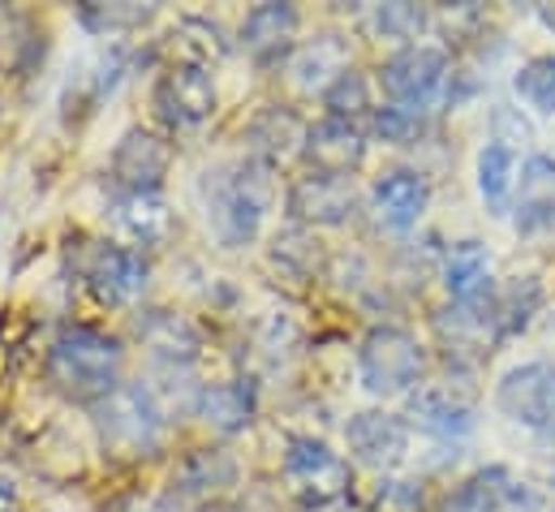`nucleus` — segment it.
Wrapping results in <instances>:
<instances>
[{
  "label": "nucleus",
  "mask_w": 555,
  "mask_h": 512,
  "mask_svg": "<svg viewBox=\"0 0 555 512\" xmlns=\"http://www.w3.org/2000/svg\"><path fill=\"white\" fill-rule=\"evenodd\" d=\"M121 367H126L121 341L82 323L61 328L43 358L48 384L78 405H100L113 387H121Z\"/></svg>",
  "instance_id": "f257e3e1"
},
{
  "label": "nucleus",
  "mask_w": 555,
  "mask_h": 512,
  "mask_svg": "<svg viewBox=\"0 0 555 512\" xmlns=\"http://www.w3.org/2000/svg\"><path fill=\"white\" fill-rule=\"evenodd\" d=\"M203 194H207V220H211L216 238L224 246H246V242H255L263 212L272 203L268 164H259V159L224 164V168L207 172Z\"/></svg>",
  "instance_id": "f03ea898"
},
{
  "label": "nucleus",
  "mask_w": 555,
  "mask_h": 512,
  "mask_svg": "<svg viewBox=\"0 0 555 512\" xmlns=\"http://www.w3.org/2000/svg\"><path fill=\"white\" fill-rule=\"evenodd\" d=\"M95 413V431L104 439V448L121 461H142L155 457L164 444V405L146 384H121L113 387L100 405H91Z\"/></svg>",
  "instance_id": "7ed1b4c3"
},
{
  "label": "nucleus",
  "mask_w": 555,
  "mask_h": 512,
  "mask_svg": "<svg viewBox=\"0 0 555 512\" xmlns=\"http://www.w3.org/2000/svg\"><path fill=\"white\" fill-rule=\"evenodd\" d=\"M422 371H426V354L414 341V332H405V328L379 323L358 345V380L375 396L414 392V384H422Z\"/></svg>",
  "instance_id": "20e7f679"
},
{
  "label": "nucleus",
  "mask_w": 555,
  "mask_h": 512,
  "mask_svg": "<svg viewBox=\"0 0 555 512\" xmlns=\"http://www.w3.org/2000/svg\"><path fill=\"white\" fill-rule=\"evenodd\" d=\"M443 82H448V56L426 43H410L379 65L384 95L405 113H426L439 100Z\"/></svg>",
  "instance_id": "39448f33"
},
{
  "label": "nucleus",
  "mask_w": 555,
  "mask_h": 512,
  "mask_svg": "<svg viewBox=\"0 0 555 512\" xmlns=\"http://www.w3.org/2000/svg\"><path fill=\"white\" fill-rule=\"evenodd\" d=\"M284 474L297 491V500L306 509H323V504H336L345 491H349V465L340 452H332L323 439H310V435H293L288 439V452H284Z\"/></svg>",
  "instance_id": "423d86ee"
},
{
  "label": "nucleus",
  "mask_w": 555,
  "mask_h": 512,
  "mask_svg": "<svg viewBox=\"0 0 555 512\" xmlns=\"http://www.w3.org/2000/svg\"><path fill=\"white\" fill-rule=\"evenodd\" d=\"M495 400L500 409L539 431L543 439H555V367L552 362H526V367H513L500 387H495Z\"/></svg>",
  "instance_id": "0eeeda50"
},
{
  "label": "nucleus",
  "mask_w": 555,
  "mask_h": 512,
  "mask_svg": "<svg viewBox=\"0 0 555 512\" xmlns=\"http://www.w3.org/2000/svg\"><path fill=\"white\" fill-rule=\"evenodd\" d=\"M146 258L134 246H91V255L82 263V280L95 293V302L104 306H130L146 289Z\"/></svg>",
  "instance_id": "6e6552de"
},
{
  "label": "nucleus",
  "mask_w": 555,
  "mask_h": 512,
  "mask_svg": "<svg viewBox=\"0 0 555 512\" xmlns=\"http://www.w3.org/2000/svg\"><path fill=\"white\" fill-rule=\"evenodd\" d=\"M233 487H237V461L224 448H194L172 470V504L181 500V504L207 509L229 500Z\"/></svg>",
  "instance_id": "1a4fd4ad"
},
{
  "label": "nucleus",
  "mask_w": 555,
  "mask_h": 512,
  "mask_svg": "<svg viewBox=\"0 0 555 512\" xmlns=\"http://www.w3.org/2000/svg\"><path fill=\"white\" fill-rule=\"evenodd\" d=\"M155 113L164 117V126L172 129L203 126L216 113V87H211L207 69L168 65L155 82Z\"/></svg>",
  "instance_id": "9d476101"
},
{
  "label": "nucleus",
  "mask_w": 555,
  "mask_h": 512,
  "mask_svg": "<svg viewBox=\"0 0 555 512\" xmlns=\"http://www.w3.org/2000/svg\"><path fill=\"white\" fill-rule=\"evenodd\" d=\"M172 168V142L151 133V129H130L117 151H113V185L117 190H130V194H142V190H159L164 172Z\"/></svg>",
  "instance_id": "9b49d317"
},
{
  "label": "nucleus",
  "mask_w": 555,
  "mask_h": 512,
  "mask_svg": "<svg viewBox=\"0 0 555 512\" xmlns=\"http://www.w3.org/2000/svg\"><path fill=\"white\" fill-rule=\"evenodd\" d=\"M345 439H349V452L371 470H397L410 452V426L384 409L353 413L345 426Z\"/></svg>",
  "instance_id": "f8f14e48"
},
{
  "label": "nucleus",
  "mask_w": 555,
  "mask_h": 512,
  "mask_svg": "<svg viewBox=\"0 0 555 512\" xmlns=\"http://www.w3.org/2000/svg\"><path fill=\"white\" fill-rule=\"evenodd\" d=\"M288 216L297 225H345L353 216V185L349 177L306 172L288 185Z\"/></svg>",
  "instance_id": "ddd939ff"
},
{
  "label": "nucleus",
  "mask_w": 555,
  "mask_h": 512,
  "mask_svg": "<svg viewBox=\"0 0 555 512\" xmlns=\"http://www.w3.org/2000/svg\"><path fill=\"white\" fill-rule=\"evenodd\" d=\"M366 155V133L358 121H340V117H323L319 126L306 133V159L314 164V172H332V177H349Z\"/></svg>",
  "instance_id": "4468645a"
},
{
  "label": "nucleus",
  "mask_w": 555,
  "mask_h": 512,
  "mask_svg": "<svg viewBox=\"0 0 555 512\" xmlns=\"http://www.w3.org/2000/svg\"><path fill=\"white\" fill-rule=\"evenodd\" d=\"M426 203H430V185L414 168H392L371 190V207L388 229H414Z\"/></svg>",
  "instance_id": "2eb2a0df"
},
{
  "label": "nucleus",
  "mask_w": 555,
  "mask_h": 512,
  "mask_svg": "<svg viewBox=\"0 0 555 512\" xmlns=\"http://www.w3.org/2000/svg\"><path fill=\"white\" fill-rule=\"evenodd\" d=\"M259 409V392L250 380H224V384H203L194 392V413L220 431V435H237L255 422Z\"/></svg>",
  "instance_id": "dca6fc26"
},
{
  "label": "nucleus",
  "mask_w": 555,
  "mask_h": 512,
  "mask_svg": "<svg viewBox=\"0 0 555 512\" xmlns=\"http://www.w3.org/2000/svg\"><path fill=\"white\" fill-rule=\"evenodd\" d=\"M293 35H297V9L293 4H255L242 17V48L259 61V65H276L284 52H293Z\"/></svg>",
  "instance_id": "f3484780"
},
{
  "label": "nucleus",
  "mask_w": 555,
  "mask_h": 512,
  "mask_svg": "<svg viewBox=\"0 0 555 512\" xmlns=\"http://www.w3.org/2000/svg\"><path fill=\"white\" fill-rule=\"evenodd\" d=\"M113 220L134 246H159L172 233V212H168L159 190H142V194L117 190L113 194Z\"/></svg>",
  "instance_id": "a211bd4d"
},
{
  "label": "nucleus",
  "mask_w": 555,
  "mask_h": 512,
  "mask_svg": "<svg viewBox=\"0 0 555 512\" xmlns=\"http://www.w3.org/2000/svg\"><path fill=\"white\" fill-rule=\"evenodd\" d=\"M134 336L164 367H181L185 371L198 358V332L185 319H177L172 310H142L134 319Z\"/></svg>",
  "instance_id": "6ab92c4d"
},
{
  "label": "nucleus",
  "mask_w": 555,
  "mask_h": 512,
  "mask_svg": "<svg viewBox=\"0 0 555 512\" xmlns=\"http://www.w3.org/2000/svg\"><path fill=\"white\" fill-rule=\"evenodd\" d=\"M288 74L301 91H327L340 74H349V48L340 35H319L314 43H297L288 52Z\"/></svg>",
  "instance_id": "aec40b11"
},
{
  "label": "nucleus",
  "mask_w": 555,
  "mask_h": 512,
  "mask_svg": "<svg viewBox=\"0 0 555 512\" xmlns=\"http://www.w3.org/2000/svg\"><path fill=\"white\" fill-rule=\"evenodd\" d=\"M443 289L456 306H474L491 293V258L482 242H456L443 255Z\"/></svg>",
  "instance_id": "412c9836"
},
{
  "label": "nucleus",
  "mask_w": 555,
  "mask_h": 512,
  "mask_svg": "<svg viewBox=\"0 0 555 512\" xmlns=\"http://www.w3.org/2000/svg\"><path fill=\"white\" fill-rule=\"evenodd\" d=\"M410 418H414L422 431L439 435V439H461L474 431V405L443 392V387H422L410 400Z\"/></svg>",
  "instance_id": "4be33fe9"
},
{
  "label": "nucleus",
  "mask_w": 555,
  "mask_h": 512,
  "mask_svg": "<svg viewBox=\"0 0 555 512\" xmlns=\"http://www.w3.org/2000/svg\"><path fill=\"white\" fill-rule=\"evenodd\" d=\"M555 225V159L530 155L521 164V203H517V229L534 233Z\"/></svg>",
  "instance_id": "5701e85b"
},
{
  "label": "nucleus",
  "mask_w": 555,
  "mask_h": 512,
  "mask_svg": "<svg viewBox=\"0 0 555 512\" xmlns=\"http://www.w3.org/2000/svg\"><path fill=\"white\" fill-rule=\"evenodd\" d=\"M168 48H172V65H194V69L220 65L229 56V39L211 17H177Z\"/></svg>",
  "instance_id": "b1692460"
},
{
  "label": "nucleus",
  "mask_w": 555,
  "mask_h": 512,
  "mask_svg": "<svg viewBox=\"0 0 555 512\" xmlns=\"http://www.w3.org/2000/svg\"><path fill=\"white\" fill-rule=\"evenodd\" d=\"M306 133L310 126H301L293 113H284V108H263L255 121H250V146H255V155H259V164H280V159H288V155H306Z\"/></svg>",
  "instance_id": "393cba45"
},
{
  "label": "nucleus",
  "mask_w": 555,
  "mask_h": 512,
  "mask_svg": "<svg viewBox=\"0 0 555 512\" xmlns=\"http://www.w3.org/2000/svg\"><path fill=\"white\" fill-rule=\"evenodd\" d=\"M513 181H517V155L513 146L504 142H487L478 151V194L491 212H504L508 194H513Z\"/></svg>",
  "instance_id": "a878e982"
},
{
  "label": "nucleus",
  "mask_w": 555,
  "mask_h": 512,
  "mask_svg": "<svg viewBox=\"0 0 555 512\" xmlns=\"http://www.w3.org/2000/svg\"><path fill=\"white\" fill-rule=\"evenodd\" d=\"M508 474L504 470H482L478 478H469V483H461L443 504L439 512H500L504 509V500H508Z\"/></svg>",
  "instance_id": "bb28decb"
},
{
  "label": "nucleus",
  "mask_w": 555,
  "mask_h": 512,
  "mask_svg": "<svg viewBox=\"0 0 555 512\" xmlns=\"http://www.w3.org/2000/svg\"><path fill=\"white\" fill-rule=\"evenodd\" d=\"M539 297H543V289L534 284V276H526V280L508 284V289H504L500 297H491V315H495V336H513V332H521V328L530 323V315H534Z\"/></svg>",
  "instance_id": "cd10ccee"
},
{
  "label": "nucleus",
  "mask_w": 555,
  "mask_h": 512,
  "mask_svg": "<svg viewBox=\"0 0 555 512\" xmlns=\"http://www.w3.org/2000/svg\"><path fill=\"white\" fill-rule=\"evenodd\" d=\"M155 17V4H78V22L91 35H121L139 30Z\"/></svg>",
  "instance_id": "c85d7f7f"
},
{
  "label": "nucleus",
  "mask_w": 555,
  "mask_h": 512,
  "mask_svg": "<svg viewBox=\"0 0 555 512\" xmlns=\"http://www.w3.org/2000/svg\"><path fill=\"white\" fill-rule=\"evenodd\" d=\"M513 87H517V95H521L530 108H539V113H555V52L530 56V61L517 69Z\"/></svg>",
  "instance_id": "c756f323"
},
{
  "label": "nucleus",
  "mask_w": 555,
  "mask_h": 512,
  "mask_svg": "<svg viewBox=\"0 0 555 512\" xmlns=\"http://www.w3.org/2000/svg\"><path fill=\"white\" fill-rule=\"evenodd\" d=\"M323 104H327V117H340V121H353L358 113H375L371 108V87L362 74H340L327 91H323Z\"/></svg>",
  "instance_id": "7c9ffc66"
},
{
  "label": "nucleus",
  "mask_w": 555,
  "mask_h": 512,
  "mask_svg": "<svg viewBox=\"0 0 555 512\" xmlns=\"http://www.w3.org/2000/svg\"><path fill=\"white\" fill-rule=\"evenodd\" d=\"M371 22H375V30H379L384 39H417L430 17H426V9H417V4H379V9L371 13Z\"/></svg>",
  "instance_id": "2f4dec72"
},
{
  "label": "nucleus",
  "mask_w": 555,
  "mask_h": 512,
  "mask_svg": "<svg viewBox=\"0 0 555 512\" xmlns=\"http://www.w3.org/2000/svg\"><path fill=\"white\" fill-rule=\"evenodd\" d=\"M371 126L384 142H414L417 138V113H405V108H375L371 113Z\"/></svg>",
  "instance_id": "473e14b6"
},
{
  "label": "nucleus",
  "mask_w": 555,
  "mask_h": 512,
  "mask_svg": "<svg viewBox=\"0 0 555 512\" xmlns=\"http://www.w3.org/2000/svg\"><path fill=\"white\" fill-rule=\"evenodd\" d=\"M104 512H177L172 500H164V496H142V491H126V496H117V500H108Z\"/></svg>",
  "instance_id": "72a5a7b5"
},
{
  "label": "nucleus",
  "mask_w": 555,
  "mask_h": 512,
  "mask_svg": "<svg viewBox=\"0 0 555 512\" xmlns=\"http://www.w3.org/2000/svg\"><path fill=\"white\" fill-rule=\"evenodd\" d=\"M0 509L17 512V491H13V483H4V478H0Z\"/></svg>",
  "instance_id": "f704fd0d"
},
{
  "label": "nucleus",
  "mask_w": 555,
  "mask_h": 512,
  "mask_svg": "<svg viewBox=\"0 0 555 512\" xmlns=\"http://www.w3.org/2000/svg\"><path fill=\"white\" fill-rule=\"evenodd\" d=\"M552 487H555V465H552Z\"/></svg>",
  "instance_id": "c9c22d12"
}]
</instances>
